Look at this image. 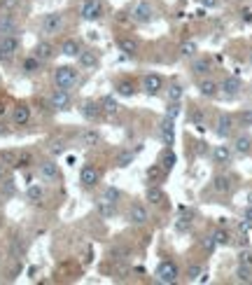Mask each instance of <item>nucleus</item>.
Wrapping results in <instances>:
<instances>
[{
    "label": "nucleus",
    "mask_w": 252,
    "mask_h": 285,
    "mask_svg": "<svg viewBox=\"0 0 252 285\" xmlns=\"http://www.w3.org/2000/svg\"><path fill=\"white\" fill-rule=\"evenodd\" d=\"M52 80H54V87L72 91V89L80 84V68L77 66H59L52 73Z\"/></svg>",
    "instance_id": "obj_1"
},
{
    "label": "nucleus",
    "mask_w": 252,
    "mask_h": 285,
    "mask_svg": "<svg viewBox=\"0 0 252 285\" xmlns=\"http://www.w3.org/2000/svg\"><path fill=\"white\" fill-rule=\"evenodd\" d=\"M19 50H21V40H19V35H17V33L0 35V63L10 66L12 61L17 59Z\"/></svg>",
    "instance_id": "obj_2"
},
{
    "label": "nucleus",
    "mask_w": 252,
    "mask_h": 285,
    "mask_svg": "<svg viewBox=\"0 0 252 285\" xmlns=\"http://www.w3.org/2000/svg\"><path fill=\"white\" fill-rule=\"evenodd\" d=\"M66 28V14L63 12H49L40 19V33L44 38H52V35H59L61 31Z\"/></svg>",
    "instance_id": "obj_3"
},
{
    "label": "nucleus",
    "mask_w": 252,
    "mask_h": 285,
    "mask_svg": "<svg viewBox=\"0 0 252 285\" xmlns=\"http://www.w3.org/2000/svg\"><path fill=\"white\" fill-rule=\"evenodd\" d=\"M47 103H49V108L54 110V112H66V110H70V108H72V91L56 87L54 91L49 93Z\"/></svg>",
    "instance_id": "obj_4"
},
{
    "label": "nucleus",
    "mask_w": 252,
    "mask_h": 285,
    "mask_svg": "<svg viewBox=\"0 0 252 285\" xmlns=\"http://www.w3.org/2000/svg\"><path fill=\"white\" fill-rule=\"evenodd\" d=\"M129 12H131L133 23H149V21H154V17H157L154 5L149 3V0H138Z\"/></svg>",
    "instance_id": "obj_5"
},
{
    "label": "nucleus",
    "mask_w": 252,
    "mask_h": 285,
    "mask_svg": "<svg viewBox=\"0 0 252 285\" xmlns=\"http://www.w3.org/2000/svg\"><path fill=\"white\" fill-rule=\"evenodd\" d=\"M178 278H180V267H178L173 259L159 262V267H157V280H159V283L170 285V283H178Z\"/></svg>",
    "instance_id": "obj_6"
},
{
    "label": "nucleus",
    "mask_w": 252,
    "mask_h": 285,
    "mask_svg": "<svg viewBox=\"0 0 252 285\" xmlns=\"http://www.w3.org/2000/svg\"><path fill=\"white\" fill-rule=\"evenodd\" d=\"M77 14H80L82 21H98L103 17V3L100 0H82Z\"/></svg>",
    "instance_id": "obj_7"
},
{
    "label": "nucleus",
    "mask_w": 252,
    "mask_h": 285,
    "mask_svg": "<svg viewBox=\"0 0 252 285\" xmlns=\"http://www.w3.org/2000/svg\"><path fill=\"white\" fill-rule=\"evenodd\" d=\"M38 176L44 182H59L61 180V169L54 159H42L38 164Z\"/></svg>",
    "instance_id": "obj_8"
},
{
    "label": "nucleus",
    "mask_w": 252,
    "mask_h": 285,
    "mask_svg": "<svg viewBox=\"0 0 252 285\" xmlns=\"http://www.w3.org/2000/svg\"><path fill=\"white\" fill-rule=\"evenodd\" d=\"M75 61H77V68H82V70H96L98 68V63H100V59H98V52L96 50H80V54L75 56Z\"/></svg>",
    "instance_id": "obj_9"
},
{
    "label": "nucleus",
    "mask_w": 252,
    "mask_h": 285,
    "mask_svg": "<svg viewBox=\"0 0 252 285\" xmlns=\"http://www.w3.org/2000/svg\"><path fill=\"white\" fill-rule=\"evenodd\" d=\"M12 124L14 126H28L31 124V117H33V110L28 103H17L12 105Z\"/></svg>",
    "instance_id": "obj_10"
},
{
    "label": "nucleus",
    "mask_w": 252,
    "mask_h": 285,
    "mask_svg": "<svg viewBox=\"0 0 252 285\" xmlns=\"http://www.w3.org/2000/svg\"><path fill=\"white\" fill-rule=\"evenodd\" d=\"M234 126H236V117L229 115V112H219L217 122H215V133L219 138H229L234 133Z\"/></svg>",
    "instance_id": "obj_11"
},
{
    "label": "nucleus",
    "mask_w": 252,
    "mask_h": 285,
    "mask_svg": "<svg viewBox=\"0 0 252 285\" xmlns=\"http://www.w3.org/2000/svg\"><path fill=\"white\" fill-rule=\"evenodd\" d=\"M100 180V171L96 169L93 164H84L82 169H80V185L84 187V189H91V187H96Z\"/></svg>",
    "instance_id": "obj_12"
},
{
    "label": "nucleus",
    "mask_w": 252,
    "mask_h": 285,
    "mask_svg": "<svg viewBox=\"0 0 252 285\" xmlns=\"http://www.w3.org/2000/svg\"><path fill=\"white\" fill-rule=\"evenodd\" d=\"M31 54H35L40 61H42V63H49V61L59 54V47H56L54 42H49V40H40V42L33 47V52H31Z\"/></svg>",
    "instance_id": "obj_13"
},
{
    "label": "nucleus",
    "mask_w": 252,
    "mask_h": 285,
    "mask_svg": "<svg viewBox=\"0 0 252 285\" xmlns=\"http://www.w3.org/2000/svg\"><path fill=\"white\" fill-rule=\"evenodd\" d=\"M159 138H161V142H164L166 148H170V145L175 142V120H170V117H161Z\"/></svg>",
    "instance_id": "obj_14"
},
{
    "label": "nucleus",
    "mask_w": 252,
    "mask_h": 285,
    "mask_svg": "<svg viewBox=\"0 0 252 285\" xmlns=\"http://www.w3.org/2000/svg\"><path fill=\"white\" fill-rule=\"evenodd\" d=\"M80 115L84 117L87 122H98L103 117V108H100V101H82L80 105Z\"/></svg>",
    "instance_id": "obj_15"
},
{
    "label": "nucleus",
    "mask_w": 252,
    "mask_h": 285,
    "mask_svg": "<svg viewBox=\"0 0 252 285\" xmlns=\"http://www.w3.org/2000/svg\"><path fill=\"white\" fill-rule=\"evenodd\" d=\"M164 89V77L157 75V73H147L143 75V91L149 93V96H157V93Z\"/></svg>",
    "instance_id": "obj_16"
},
{
    "label": "nucleus",
    "mask_w": 252,
    "mask_h": 285,
    "mask_svg": "<svg viewBox=\"0 0 252 285\" xmlns=\"http://www.w3.org/2000/svg\"><path fill=\"white\" fill-rule=\"evenodd\" d=\"M129 220H131V225H136V227L147 225V220H149L147 206H143V203H133L131 210H129Z\"/></svg>",
    "instance_id": "obj_17"
},
{
    "label": "nucleus",
    "mask_w": 252,
    "mask_h": 285,
    "mask_svg": "<svg viewBox=\"0 0 252 285\" xmlns=\"http://www.w3.org/2000/svg\"><path fill=\"white\" fill-rule=\"evenodd\" d=\"M117 47H119V52L126 56H136L138 52H140L138 40L131 38V35H117Z\"/></svg>",
    "instance_id": "obj_18"
},
{
    "label": "nucleus",
    "mask_w": 252,
    "mask_h": 285,
    "mask_svg": "<svg viewBox=\"0 0 252 285\" xmlns=\"http://www.w3.org/2000/svg\"><path fill=\"white\" fill-rule=\"evenodd\" d=\"M80 50H82V44H80L77 38H63L59 44V54H63L66 59H75L80 54Z\"/></svg>",
    "instance_id": "obj_19"
},
{
    "label": "nucleus",
    "mask_w": 252,
    "mask_h": 285,
    "mask_svg": "<svg viewBox=\"0 0 252 285\" xmlns=\"http://www.w3.org/2000/svg\"><path fill=\"white\" fill-rule=\"evenodd\" d=\"M243 89V82L238 80V77H224L222 82H219V91H224L229 99H234V96H238Z\"/></svg>",
    "instance_id": "obj_20"
},
{
    "label": "nucleus",
    "mask_w": 252,
    "mask_h": 285,
    "mask_svg": "<svg viewBox=\"0 0 252 285\" xmlns=\"http://www.w3.org/2000/svg\"><path fill=\"white\" fill-rule=\"evenodd\" d=\"M234 152L238 154V157H247V154L252 152V138L247 136V133H238V136L234 138Z\"/></svg>",
    "instance_id": "obj_21"
},
{
    "label": "nucleus",
    "mask_w": 252,
    "mask_h": 285,
    "mask_svg": "<svg viewBox=\"0 0 252 285\" xmlns=\"http://www.w3.org/2000/svg\"><path fill=\"white\" fill-rule=\"evenodd\" d=\"M42 61L38 59L35 54H28V56H23V61H21V73L23 75H38L40 70H42Z\"/></svg>",
    "instance_id": "obj_22"
},
{
    "label": "nucleus",
    "mask_w": 252,
    "mask_h": 285,
    "mask_svg": "<svg viewBox=\"0 0 252 285\" xmlns=\"http://www.w3.org/2000/svg\"><path fill=\"white\" fill-rule=\"evenodd\" d=\"M19 31V21L14 14L5 12V14H0V35H10V33H17Z\"/></svg>",
    "instance_id": "obj_23"
},
{
    "label": "nucleus",
    "mask_w": 252,
    "mask_h": 285,
    "mask_svg": "<svg viewBox=\"0 0 252 285\" xmlns=\"http://www.w3.org/2000/svg\"><path fill=\"white\" fill-rule=\"evenodd\" d=\"M47 199V189L42 185H28L26 187V201L33 203V206H40V203Z\"/></svg>",
    "instance_id": "obj_24"
},
{
    "label": "nucleus",
    "mask_w": 252,
    "mask_h": 285,
    "mask_svg": "<svg viewBox=\"0 0 252 285\" xmlns=\"http://www.w3.org/2000/svg\"><path fill=\"white\" fill-rule=\"evenodd\" d=\"M198 93L206 96V99H213V96L219 93V84L215 80H210V77H201L198 80Z\"/></svg>",
    "instance_id": "obj_25"
},
{
    "label": "nucleus",
    "mask_w": 252,
    "mask_h": 285,
    "mask_svg": "<svg viewBox=\"0 0 252 285\" xmlns=\"http://www.w3.org/2000/svg\"><path fill=\"white\" fill-rule=\"evenodd\" d=\"M231 157H234V150H231L229 145H217V148L213 150V161L219 166L231 164Z\"/></svg>",
    "instance_id": "obj_26"
},
{
    "label": "nucleus",
    "mask_w": 252,
    "mask_h": 285,
    "mask_svg": "<svg viewBox=\"0 0 252 285\" xmlns=\"http://www.w3.org/2000/svg\"><path fill=\"white\" fill-rule=\"evenodd\" d=\"M77 140L82 142L84 148H96V145H100V133L96 129H84V131H80Z\"/></svg>",
    "instance_id": "obj_27"
},
{
    "label": "nucleus",
    "mask_w": 252,
    "mask_h": 285,
    "mask_svg": "<svg viewBox=\"0 0 252 285\" xmlns=\"http://www.w3.org/2000/svg\"><path fill=\"white\" fill-rule=\"evenodd\" d=\"M192 70H194V75H196V77L210 75V73H213V61L206 59V56H198V59H194Z\"/></svg>",
    "instance_id": "obj_28"
},
{
    "label": "nucleus",
    "mask_w": 252,
    "mask_h": 285,
    "mask_svg": "<svg viewBox=\"0 0 252 285\" xmlns=\"http://www.w3.org/2000/svg\"><path fill=\"white\" fill-rule=\"evenodd\" d=\"M145 201H147L149 206H161V203L166 201V192L161 187L152 185V187H147V192H145Z\"/></svg>",
    "instance_id": "obj_29"
},
{
    "label": "nucleus",
    "mask_w": 252,
    "mask_h": 285,
    "mask_svg": "<svg viewBox=\"0 0 252 285\" xmlns=\"http://www.w3.org/2000/svg\"><path fill=\"white\" fill-rule=\"evenodd\" d=\"M180 56L182 59H194V56L198 54V42L196 40H185V42H180Z\"/></svg>",
    "instance_id": "obj_30"
},
{
    "label": "nucleus",
    "mask_w": 252,
    "mask_h": 285,
    "mask_svg": "<svg viewBox=\"0 0 252 285\" xmlns=\"http://www.w3.org/2000/svg\"><path fill=\"white\" fill-rule=\"evenodd\" d=\"M231 187H234V182H231L229 176H217L213 180V189L217 194H229L231 192Z\"/></svg>",
    "instance_id": "obj_31"
},
{
    "label": "nucleus",
    "mask_w": 252,
    "mask_h": 285,
    "mask_svg": "<svg viewBox=\"0 0 252 285\" xmlns=\"http://www.w3.org/2000/svg\"><path fill=\"white\" fill-rule=\"evenodd\" d=\"M100 108H103V115L105 117H115L117 112H119V103H117L112 96H105V99L100 101Z\"/></svg>",
    "instance_id": "obj_32"
},
{
    "label": "nucleus",
    "mask_w": 252,
    "mask_h": 285,
    "mask_svg": "<svg viewBox=\"0 0 252 285\" xmlns=\"http://www.w3.org/2000/svg\"><path fill=\"white\" fill-rule=\"evenodd\" d=\"M236 280L238 283H252V267L250 264H241L236 267Z\"/></svg>",
    "instance_id": "obj_33"
},
{
    "label": "nucleus",
    "mask_w": 252,
    "mask_h": 285,
    "mask_svg": "<svg viewBox=\"0 0 252 285\" xmlns=\"http://www.w3.org/2000/svg\"><path fill=\"white\" fill-rule=\"evenodd\" d=\"M117 93H119V96H124V99H131V96H136V84L133 82H129V80H121V82H117Z\"/></svg>",
    "instance_id": "obj_34"
},
{
    "label": "nucleus",
    "mask_w": 252,
    "mask_h": 285,
    "mask_svg": "<svg viewBox=\"0 0 252 285\" xmlns=\"http://www.w3.org/2000/svg\"><path fill=\"white\" fill-rule=\"evenodd\" d=\"M96 208H98V213L103 215L105 220H110V218H115V215H117V203H110V201H103V199H100V201L96 203Z\"/></svg>",
    "instance_id": "obj_35"
},
{
    "label": "nucleus",
    "mask_w": 252,
    "mask_h": 285,
    "mask_svg": "<svg viewBox=\"0 0 252 285\" xmlns=\"http://www.w3.org/2000/svg\"><path fill=\"white\" fill-rule=\"evenodd\" d=\"M121 197H124V194H121V189H117V187H112V185H108L103 189V201H110V203H119L121 201Z\"/></svg>",
    "instance_id": "obj_36"
},
{
    "label": "nucleus",
    "mask_w": 252,
    "mask_h": 285,
    "mask_svg": "<svg viewBox=\"0 0 252 285\" xmlns=\"http://www.w3.org/2000/svg\"><path fill=\"white\" fill-rule=\"evenodd\" d=\"M182 93H185V89H182L180 82H170L168 87H166V96H168V101H182Z\"/></svg>",
    "instance_id": "obj_37"
},
{
    "label": "nucleus",
    "mask_w": 252,
    "mask_h": 285,
    "mask_svg": "<svg viewBox=\"0 0 252 285\" xmlns=\"http://www.w3.org/2000/svg\"><path fill=\"white\" fill-rule=\"evenodd\" d=\"M47 150H49L52 157H59V154L66 152V140H63V138H54V140H49Z\"/></svg>",
    "instance_id": "obj_38"
},
{
    "label": "nucleus",
    "mask_w": 252,
    "mask_h": 285,
    "mask_svg": "<svg viewBox=\"0 0 252 285\" xmlns=\"http://www.w3.org/2000/svg\"><path fill=\"white\" fill-rule=\"evenodd\" d=\"M31 164H33V154L31 152H19L17 161H14V169H28Z\"/></svg>",
    "instance_id": "obj_39"
},
{
    "label": "nucleus",
    "mask_w": 252,
    "mask_h": 285,
    "mask_svg": "<svg viewBox=\"0 0 252 285\" xmlns=\"http://www.w3.org/2000/svg\"><path fill=\"white\" fill-rule=\"evenodd\" d=\"M0 192L5 194V197H14V192H17L14 180H12V178H3V180H0Z\"/></svg>",
    "instance_id": "obj_40"
},
{
    "label": "nucleus",
    "mask_w": 252,
    "mask_h": 285,
    "mask_svg": "<svg viewBox=\"0 0 252 285\" xmlns=\"http://www.w3.org/2000/svg\"><path fill=\"white\" fill-rule=\"evenodd\" d=\"M133 159H136V152L126 150V152H121L119 157H117V166H119V169H126V166H131Z\"/></svg>",
    "instance_id": "obj_41"
},
{
    "label": "nucleus",
    "mask_w": 252,
    "mask_h": 285,
    "mask_svg": "<svg viewBox=\"0 0 252 285\" xmlns=\"http://www.w3.org/2000/svg\"><path fill=\"white\" fill-rule=\"evenodd\" d=\"M201 274H203V267H201V264H192V267L187 269V280H189V283H194V280L201 278Z\"/></svg>",
    "instance_id": "obj_42"
},
{
    "label": "nucleus",
    "mask_w": 252,
    "mask_h": 285,
    "mask_svg": "<svg viewBox=\"0 0 252 285\" xmlns=\"http://www.w3.org/2000/svg\"><path fill=\"white\" fill-rule=\"evenodd\" d=\"M17 154L19 152H14V150H3V152H0V161H5L7 166H14V161H17Z\"/></svg>",
    "instance_id": "obj_43"
},
{
    "label": "nucleus",
    "mask_w": 252,
    "mask_h": 285,
    "mask_svg": "<svg viewBox=\"0 0 252 285\" xmlns=\"http://www.w3.org/2000/svg\"><path fill=\"white\" fill-rule=\"evenodd\" d=\"M213 236H215V241H217V246H229V243H231V236L226 234L224 229L213 231Z\"/></svg>",
    "instance_id": "obj_44"
},
{
    "label": "nucleus",
    "mask_w": 252,
    "mask_h": 285,
    "mask_svg": "<svg viewBox=\"0 0 252 285\" xmlns=\"http://www.w3.org/2000/svg\"><path fill=\"white\" fill-rule=\"evenodd\" d=\"M201 246H203V250H206V252H213L215 248H217V241H215V236H213V234H208V236H203Z\"/></svg>",
    "instance_id": "obj_45"
},
{
    "label": "nucleus",
    "mask_w": 252,
    "mask_h": 285,
    "mask_svg": "<svg viewBox=\"0 0 252 285\" xmlns=\"http://www.w3.org/2000/svg\"><path fill=\"white\" fill-rule=\"evenodd\" d=\"M178 112H180V101H168V108H166V117L175 120Z\"/></svg>",
    "instance_id": "obj_46"
},
{
    "label": "nucleus",
    "mask_w": 252,
    "mask_h": 285,
    "mask_svg": "<svg viewBox=\"0 0 252 285\" xmlns=\"http://www.w3.org/2000/svg\"><path fill=\"white\" fill-rule=\"evenodd\" d=\"M238 122H241V126H252V108L243 110L241 115H238Z\"/></svg>",
    "instance_id": "obj_47"
},
{
    "label": "nucleus",
    "mask_w": 252,
    "mask_h": 285,
    "mask_svg": "<svg viewBox=\"0 0 252 285\" xmlns=\"http://www.w3.org/2000/svg\"><path fill=\"white\" fill-rule=\"evenodd\" d=\"M161 164H164V169H166V171H168V169H173V166H175V154H173V152L168 150V152L164 154V159H161Z\"/></svg>",
    "instance_id": "obj_48"
},
{
    "label": "nucleus",
    "mask_w": 252,
    "mask_h": 285,
    "mask_svg": "<svg viewBox=\"0 0 252 285\" xmlns=\"http://www.w3.org/2000/svg\"><path fill=\"white\" fill-rule=\"evenodd\" d=\"M117 23H124V26H129V23H131L133 21V19H131V12H124V10H121V12H117Z\"/></svg>",
    "instance_id": "obj_49"
},
{
    "label": "nucleus",
    "mask_w": 252,
    "mask_h": 285,
    "mask_svg": "<svg viewBox=\"0 0 252 285\" xmlns=\"http://www.w3.org/2000/svg\"><path fill=\"white\" fill-rule=\"evenodd\" d=\"M238 262H241V264H250V267H252V252L243 250L241 255H238Z\"/></svg>",
    "instance_id": "obj_50"
},
{
    "label": "nucleus",
    "mask_w": 252,
    "mask_h": 285,
    "mask_svg": "<svg viewBox=\"0 0 252 285\" xmlns=\"http://www.w3.org/2000/svg\"><path fill=\"white\" fill-rule=\"evenodd\" d=\"M192 122H194V124H203V122H206V115H203L201 110H194V112H192Z\"/></svg>",
    "instance_id": "obj_51"
},
{
    "label": "nucleus",
    "mask_w": 252,
    "mask_h": 285,
    "mask_svg": "<svg viewBox=\"0 0 252 285\" xmlns=\"http://www.w3.org/2000/svg\"><path fill=\"white\" fill-rule=\"evenodd\" d=\"M7 169H10V166H7L5 161H0V180H3V178H7Z\"/></svg>",
    "instance_id": "obj_52"
},
{
    "label": "nucleus",
    "mask_w": 252,
    "mask_h": 285,
    "mask_svg": "<svg viewBox=\"0 0 252 285\" xmlns=\"http://www.w3.org/2000/svg\"><path fill=\"white\" fill-rule=\"evenodd\" d=\"M245 220L252 225V206H247V208H245Z\"/></svg>",
    "instance_id": "obj_53"
},
{
    "label": "nucleus",
    "mask_w": 252,
    "mask_h": 285,
    "mask_svg": "<svg viewBox=\"0 0 252 285\" xmlns=\"http://www.w3.org/2000/svg\"><path fill=\"white\" fill-rule=\"evenodd\" d=\"M203 5L206 7H217V0H203Z\"/></svg>",
    "instance_id": "obj_54"
},
{
    "label": "nucleus",
    "mask_w": 252,
    "mask_h": 285,
    "mask_svg": "<svg viewBox=\"0 0 252 285\" xmlns=\"http://www.w3.org/2000/svg\"><path fill=\"white\" fill-rule=\"evenodd\" d=\"M247 59H250V63H252V52H250V56H247Z\"/></svg>",
    "instance_id": "obj_55"
},
{
    "label": "nucleus",
    "mask_w": 252,
    "mask_h": 285,
    "mask_svg": "<svg viewBox=\"0 0 252 285\" xmlns=\"http://www.w3.org/2000/svg\"><path fill=\"white\" fill-rule=\"evenodd\" d=\"M0 133H3V129H0Z\"/></svg>",
    "instance_id": "obj_56"
}]
</instances>
